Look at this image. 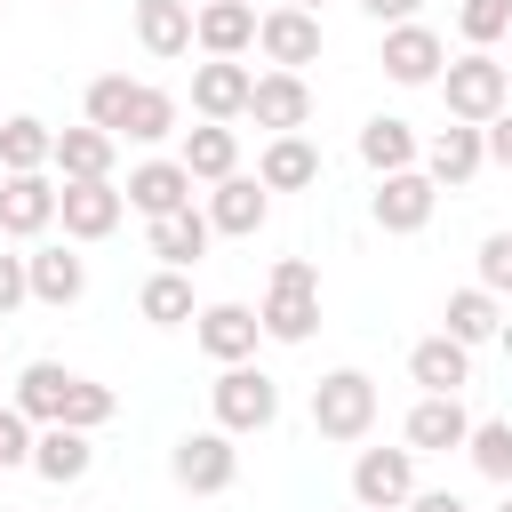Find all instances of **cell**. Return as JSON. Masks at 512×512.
Instances as JSON below:
<instances>
[{
  "label": "cell",
  "instance_id": "4",
  "mask_svg": "<svg viewBox=\"0 0 512 512\" xmlns=\"http://www.w3.org/2000/svg\"><path fill=\"white\" fill-rule=\"evenodd\" d=\"M440 104H448V120H472V128H488V120L512 104V80H504V64H496L488 48H472V56L440 64Z\"/></svg>",
  "mask_w": 512,
  "mask_h": 512
},
{
  "label": "cell",
  "instance_id": "12",
  "mask_svg": "<svg viewBox=\"0 0 512 512\" xmlns=\"http://www.w3.org/2000/svg\"><path fill=\"white\" fill-rule=\"evenodd\" d=\"M248 120L256 128H272V136H296L304 120H312V88H304V72H256V88H248Z\"/></svg>",
  "mask_w": 512,
  "mask_h": 512
},
{
  "label": "cell",
  "instance_id": "32",
  "mask_svg": "<svg viewBox=\"0 0 512 512\" xmlns=\"http://www.w3.org/2000/svg\"><path fill=\"white\" fill-rule=\"evenodd\" d=\"M440 320H448V336H456V344H488V336H496V320H504V296H488V288L472 280V288H456V296H448V312H440Z\"/></svg>",
  "mask_w": 512,
  "mask_h": 512
},
{
  "label": "cell",
  "instance_id": "36",
  "mask_svg": "<svg viewBox=\"0 0 512 512\" xmlns=\"http://www.w3.org/2000/svg\"><path fill=\"white\" fill-rule=\"evenodd\" d=\"M456 32H464L472 48H496V40L512 32V0H464V8H456Z\"/></svg>",
  "mask_w": 512,
  "mask_h": 512
},
{
  "label": "cell",
  "instance_id": "20",
  "mask_svg": "<svg viewBox=\"0 0 512 512\" xmlns=\"http://www.w3.org/2000/svg\"><path fill=\"white\" fill-rule=\"evenodd\" d=\"M480 168H488V144H480L472 120H448V128L424 144V176H432V184H472Z\"/></svg>",
  "mask_w": 512,
  "mask_h": 512
},
{
  "label": "cell",
  "instance_id": "9",
  "mask_svg": "<svg viewBox=\"0 0 512 512\" xmlns=\"http://www.w3.org/2000/svg\"><path fill=\"white\" fill-rule=\"evenodd\" d=\"M376 64H384V80H400V88H432L440 64H448V40L408 16V24H384V56H376Z\"/></svg>",
  "mask_w": 512,
  "mask_h": 512
},
{
  "label": "cell",
  "instance_id": "13",
  "mask_svg": "<svg viewBox=\"0 0 512 512\" xmlns=\"http://www.w3.org/2000/svg\"><path fill=\"white\" fill-rule=\"evenodd\" d=\"M48 224H56V184L40 168L0 176V240H40Z\"/></svg>",
  "mask_w": 512,
  "mask_h": 512
},
{
  "label": "cell",
  "instance_id": "10",
  "mask_svg": "<svg viewBox=\"0 0 512 512\" xmlns=\"http://www.w3.org/2000/svg\"><path fill=\"white\" fill-rule=\"evenodd\" d=\"M256 48L280 64V72H304V64H320V16L312 8H264L256 16Z\"/></svg>",
  "mask_w": 512,
  "mask_h": 512
},
{
  "label": "cell",
  "instance_id": "5",
  "mask_svg": "<svg viewBox=\"0 0 512 512\" xmlns=\"http://www.w3.org/2000/svg\"><path fill=\"white\" fill-rule=\"evenodd\" d=\"M168 480H176L184 496H224V488L240 480V448H232V432H224V424L184 432V440L168 448Z\"/></svg>",
  "mask_w": 512,
  "mask_h": 512
},
{
  "label": "cell",
  "instance_id": "31",
  "mask_svg": "<svg viewBox=\"0 0 512 512\" xmlns=\"http://www.w3.org/2000/svg\"><path fill=\"white\" fill-rule=\"evenodd\" d=\"M136 312H144L152 328H184V320H192V280H184L176 264H160V272L136 288Z\"/></svg>",
  "mask_w": 512,
  "mask_h": 512
},
{
  "label": "cell",
  "instance_id": "14",
  "mask_svg": "<svg viewBox=\"0 0 512 512\" xmlns=\"http://www.w3.org/2000/svg\"><path fill=\"white\" fill-rule=\"evenodd\" d=\"M248 88H256V72H248L240 56L192 64V112H200V120H240V112H248Z\"/></svg>",
  "mask_w": 512,
  "mask_h": 512
},
{
  "label": "cell",
  "instance_id": "34",
  "mask_svg": "<svg viewBox=\"0 0 512 512\" xmlns=\"http://www.w3.org/2000/svg\"><path fill=\"white\" fill-rule=\"evenodd\" d=\"M464 456H472V472H480V480L512 488V416H488V424H472V432H464Z\"/></svg>",
  "mask_w": 512,
  "mask_h": 512
},
{
  "label": "cell",
  "instance_id": "18",
  "mask_svg": "<svg viewBox=\"0 0 512 512\" xmlns=\"http://www.w3.org/2000/svg\"><path fill=\"white\" fill-rule=\"evenodd\" d=\"M464 432H472V416H464L456 392H424L408 408V448L416 456H448V448H464Z\"/></svg>",
  "mask_w": 512,
  "mask_h": 512
},
{
  "label": "cell",
  "instance_id": "2",
  "mask_svg": "<svg viewBox=\"0 0 512 512\" xmlns=\"http://www.w3.org/2000/svg\"><path fill=\"white\" fill-rule=\"evenodd\" d=\"M256 328L272 344H304L320 328V272H312V256H280L272 264V288L256 304Z\"/></svg>",
  "mask_w": 512,
  "mask_h": 512
},
{
  "label": "cell",
  "instance_id": "29",
  "mask_svg": "<svg viewBox=\"0 0 512 512\" xmlns=\"http://www.w3.org/2000/svg\"><path fill=\"white\" fill-rule=\"evenodd\" d=\"M112 152H120V136H104V128H56L48 168H64V176H112Z\"/></svg>",
  "mask_w": 512,
  "mask_h": 512
},
{
  "label": "cell",
  "instance_id": "16",
  "mask_svg": "<svg viewBox=\"0 0 512 512\" xmlns=\"http://www.w3.org/2000/svg\"><path fill=\"white\" fill-rule=\"evenodd\" d=\"M208 216L200 208H168V216H144V248L160 256V264H176V272H192L200 256H208Z\"/></svg>",
  "mask_w": 512,
  "mask_h": 512
},
{
  "label": "cell",
  "instance_id": "26",
  "mask_svg": "<svg viewBox=\"0 0 512 512\" xmlns=\"http://www.w3.org/2000/svg\"><path fill=\"white\" fill-rule=\"evenodd\" d=\"M176 160H184V176H192V184L232 176V168H240V136H232V120H200V128L184 136V152H176Z\"/></svg>",
  "mask_w": 512,
  "mask_h": 512
},
{
  "label": "cell",
  "instance_id": "30",
  "mask_svg": "<svg viewBox=\"0 0 512 512\" xmlns=\"http://www.w3.org/2000/svg\"><path fill=\"white\" fill-rule=\"evenodd\" d=\"M360 160H368L376 176H392V168H416V128H408V120H392V112H376V120L360 128Z\"/></svg>",
  "mask_w": 512,
  "mask_h": 512
},
{
  "label": "cell",
  "instance_id": "47",
  "mask_svg": "<svg viewBox=\"0 0 512 512\" xmlns=\"http://www.w3.org/2000/svg\"><path fill=\"white\" fill-rule=\"evenodd\" d=\"M360 512H368V504H360Z\"/></svg>",
  "mask_w": 512,
  "mask_h": 512
},
{
  "label": "cell",
  "instance_id": "21",
  "mask_svg": "<svg viewBox=\"0 0 512 512\" xmlns=\"http://www.w3.org/2000/svg\"><path fill=\"white\" fill-rule=\"evenodd\" d=\"M24 280H32V304H48V312H64V304L88 296V264L72 248H32L24 256Z\"/></svg>",
  "mask_w": 512,
  "mask_h": 512
},
{
  "label": "cell",
  "instance_id": "40",
  "mask_svg": "<svg viewBox=\"0 0 512 512\" xmlns=\"http://www.w3.org/2000/svg\"><path fill=\"white\" fill-rule=\"evenodd\" d=\"M480 144H488V160H496V168H512V104H504V112L480 128Z\"/></svg>",
  "mask_w": 512,
  "mask_h": 512
},
{
  "label": "cell",
  "instance_id": "11",
  "mask_svg": "<svg viewBox=\"0 0 512 512\" xmlns=\"http://www.w3.org/2000/svg\"><path fill=\"white\" fill-rule=\"evenodd\" d=\"M200 216H208V232H224V240H256V232H264V216H272V192H264L256 176H240V168H232V176H216V192H208V208H200Z\"/></svg>",
  "mask_w": 512,
  "mask_h": 512
},
{
  "label": "cell",
  "instance_id": "35",
  "mask_svg": "<svg viewBox=\"0 0 512 512\" xmlns=\"http://www.w3.org/2000/svg\"><path fill=\"white\" fill-rule=\"evenodd\" d=\"M128 96H136V80H128V72H96V80H88V128L120 136V120H128Z\"/></svg>",
  "mask_w": 512,
  "mask_h": 512
},
{
  "label": "cell",
  "instance_id": "45",
  "mask_svg": "<svg viewBox=\"0 0 512 512\" xmlns=\"http://www.w3.org/2000/svg\"><path fill=\"white\" fill-rule=\"evenodd\" d=\"M496 512H512V496H504V504H496Z\"/></svg>",
  "mask_w": 512,
  "mask_h": 512
},
{
  "label": "cell",
  "instance_id": "25",
  "mask_svg": "<svg viewBox=\"0 0 512 512\" xmlns=\"http://www.w3.org/2000/svg\"><path fill=\"white\" fill-rule=\"evenodd\" d=\"M256 184H264V192H304V184H320V152H312V136H304V128H296V136H272L264 160H256Z\"/></svg>",
  "mask_w": 512,
  "mask_h": 512
},
{
  "label": "cell",
  "instance_id": "48",
  "mask_svg": "<svg viewBox=\"0 0 512 512\" xmlns=\"http://www.w3.org/2000/svg\"><path fill=\"white\" fill-rule=\"evenodd\" d=\"M0 384H8V376H0Z\"/></svg>",
  "mask_w": 512,
  "mask_h": 512
},
{
  "label": "cell",
  "instance_id": "33",
  "mask_svg": "<svg viewBox=\"0 0 512 512\" xmlns=\"http://www.w3.org/2000/svg\"><path fill=\"white\" fill-rule=\"evenodd\" d=\"M120 136H128V144H160V136H176V96H168V88H152V80H136Z\"/></svg>",
  "mask_w": 512,
  "mask_h": 512
},
{
  "label": "cell",
  "instance_id": "8",
  "mask_svg": "<svg viewBox=\"0 0 512 512\" xmlns=\"http://www.w3.org/2000/svg\"><path fill=\"white\" fill-rule=\"evenodd\" d=\"M408 496H416V448H360L352 456V504L400 512Z\"/></svg>",
  "mask_w": 512,
  "mask_h": 512
},
{
  "label": "cell",
  "instance_id": "43",
  "mask_svg": "<svg viewBox=\"0 0 512 512\" xmlns=\"http://www.w3.org/2000/svg\"><path fill=\"white\" fill-rule=\"evenodd\" d=\"M496 344H504V360H512V320H496Z\"/></svg>",
  "mask_w": 512,
  "mask_h": 512
},
{
  "label": "cell",
  "instance_id": "28",
  "mask_svg": "<svg viewBox=\"0 0 512 512\" xmlns=\"http://www.w3.org/2000/svg\"><path fill=\"white\" fill-rule=\"evenodd\" d=\"M48 152H56V128H48V120H32V112H8V120H0V176L48 168Z\"/></svg>",
  "mask_w": 512,
  "mask_h": 512
},
{
  "label": "cell",
  "instance_id": "6",
  "mask_svg": "<svg viewBox=\"0 0 512 512\" xmlns=\"http://www.w3.org/2000/svg\"><path fill=\"white\" fill-rule=\"evenodd\" d=\"M208 408H216V424L240 440V432H264L272 416H280V384L264 376V368H248V360H232L216 384H208Z\"/></svg>",
  "mask_w": 512,
  "mask_h": 512
},
{
  "label": "cell",
  "instance_id": "27",
  "mask_svg": "<svg viewBox=\"0 0 512 512\" xmlns=\"http://www.w3.org/2000/svg\"><path fill=\"white\" fill-rule=\"evenodd\" d=\"M136 40H144V56H184L192 48V0H136Z\"/></svg>",
  "mask_w": 512,
  "mask_h": 512
},
{
  "label": "cell",
  "instance_id": "1",
  "mask_svg": "<svg viewBox=\"0 0 512 512\" xmlns=\"http://www.w3.org/2000/svg\"><path fill=\"white\" fill-rule=\"evenodd\" d=\"M8 400H16L32 424H72V432H96V424H112V408H120V392H112V384H88V376H72L64 360H24Z\"/></svg>",
  "mask_w": 512,
  "mask_h": 512
},
{
  "label": "cell",
  "instance_id": "37",
  "mask_svg": "<svg viewBox=\"0 0 512 512\" xmlns=\"http://www.w3.org/2000/svg\"><path fill=\"white\" fill-rule=\"evenodd\" d=\"M480 288L488 296H512V232H488L480 240Z\"/></svg>",
  "mask_w": 512,
  "mask_h": 512
},
{
  "label": "cell",
  "instance_id": "24",
  "mask_svg": "<svg viewBox=\"0 0 512 512\" xmlns=\"http://www.w3.org/2000/svg\"><path fill=\"white\" fill-rule=\"evenodd\" d=\"M408 376H416L424 392H464V384H472V344H456V336L440 328V336L408 344Z\"/></svg>",
  "mask_w": 512,
  "mask_h": 512
},
{
  "label": "cell",
  "instance_id": "42",
  "mask_svg": "<svg viewBox=\"0 0 512 512\" xmlns=\"http://www.w3.org/2000/svg\"><path fill=\"white\" fill-rule=\"evenodd\" d=\"M360 8H368V16H376V24H408V16H416V8H424V0H360Z\"/></svg>",
  "mask_w": 512,
  "mask_h": 512
},
{
  "label": "cell",
  "instance_id": "44",
  "mask_svg": "<svg viewBox=\"0 0 512 512\" xmlns=\"http://www.w3.org/2000/svg\"><path fill=\"white\" fill-rule=\"evenodd\" d=\"M288 8H312V16H320V8H328V0H288Z\"/></svg>",
  "mask_w": 512,
  "mask_h": 512
},
{
  "label": "cell",
  "instance_id": "15",
  "mask_svg": "<svg viewBox=\"0 0 512 512\" xmlns=\"http://www.w3.org/2000/svg\"><path fill=\"white\" fill-rule=\"evenodd\" d=\"M432 200H440V184H432L424 168L376 176V224H384V232H424V224H432Z\"/></svg>",
  "mask_w": 512,
  "mask_h": 512
},
{
  "label": "cell",
  "instance_id": "19",
  "mask_svg": "<svg viewBox=\"0 0 512 512\" xmlns=\"http://www.w3.org/2000/svg\"><path fill=\"white\" fill-rule=\"evenodd\" d=\"M48 488H72V480H88V464H96V448H88V432H72V424H40L32 432V456H24Z\"/></svg>",
  "mask_w": 512,
  "mask_h": 512
},
{
  "label": "cell",
  "instance_id": "22",
  "mask_svg": "<svg viewBox=\"0 0 512 512\" xmlns=\"http://www.w3.org/2000/svg\"><path fill=\"white\" fill-rule=\"evenodd\" d=\"M192 40H200L208 56L256 48V0H208V8H192Z\"/></svg>",
  "mask_w": 512,
  "mask_h": 512
},
{
  "label": "cell",
  "instance_id": "17",
  "mask_svg": "<svg viewBox=\"0 0 512 512\" xmlns=\"http://www.w3.org/2000/svg\"><path fill=\"white\" fill-rule=\"evenodd\" d=\"M192 336H200V352L216 360V368H232V360H248L256 352V312L248 304H208V312H192Z\"/></svg>",
  "mask_w": 512,
  "mask_h": 512
},
{
  "label": "cell",
  "instance_id": "41",
  "mask_svg": "<svg viewBox=\"0 0 512 512\" xmlns=\"http://www.w3.org/2000/svg\"><path fill=\"white\" fill-rule=\"evenodd\" d=\"M400 512H464V496H456V488H416Z\"/></svg>",
  "mask_w": 512,
  "mask_h": 512
},
{
  "label": "cell",
  "instance_id": "3",
  "mask_svg": "<svg viewBox=\"0 0 512 512\" xmlns=\"http://www.w3.org/2000/svg\"><path fill=\"white\" fill-rule=\"evenodd\" d=\"M368 424H376V376L368 368H328L312 384V432L352 448V440H368Z\"/></svg>",
  "mask_w": 512,
  "mask_h": 512
},
{
  "label": "cell",
  "instance_id": "46",
  "mask_svg": "<svg viewBox=\"0 0 512 512\" xmlns=\"http://www.w3.org/2000/svg\"><path fill=\"white\" fill-rule=\"evenodd\" d=\"M504 80H512V64H504Z\"/></svg>",
  "mask_w": 512,
  "mask_h": 512
},
{
  "label": "cell",
  "instance_id": "38",
  "mask_svg": "<svg viewBox=\"0 0 512 512\" xmlns=\"http://www.w3.org/2000/svg\"><path fill=\"white\" fill-rule=\"evenodd\" d=\"M24 456H32V416L16 400H0V472H16Z\"/></svg>",
  "mask_w": 512,
  "mask_h": 512
},
{
  "label": "cell",
  "instance_id": "39",
  "mask_svg": "<svg viewBox=\"0 0 512 512\" xmlns=\"http://www.w3.org/2000/svg\"><path fill=\"white\" fill-rule=\"evenodd\" d=\"M24 296H32V280H24V256H0V320H8Z\"/></svg>",
  "mask_w": 512,
  "mask_h": 512
},
{
  "label": "cell",
  "instance_id": "7",
  "mask_svg": "<svg viewBox=\"0 0 512 512\" xmlns=\"http://www.w3.org/2000/svg\"><path fill=\"white\" fill-rule=\"evenodd\" d=\"M56 216H64V240H104V232H120V216H128V192H120L112 176H64V192H56Z\"/></svg>",
  "mask_w": 512,
  "mask_h": 512
},
{
  "label": "cell",
  "instance_id": "23",
  "mask_svg": "<svg viewBox=\"0 0 512 512\" xmlns=\"http://www.w3.org/2000/svg\"><path fill=\"white\" fill-rule=\"evenodd\" d=\"M128 208L136 216H168V208H192V176H184V160H144V168H128Z\"/></svg>",
  "mask_w": 512,
  "mask_h": 512
}]
</instances>
